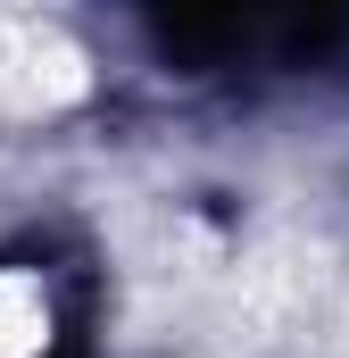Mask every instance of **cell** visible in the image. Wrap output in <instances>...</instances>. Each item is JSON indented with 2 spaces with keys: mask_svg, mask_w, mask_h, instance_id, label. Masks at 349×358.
<instances>
[{
  "mask_svg": "<svg viewBox=\"0 0 349 358\" xmlns=\"http://www.w3.org/2000/svg\"><path fill=\"white\" fill-rule=\"evenodd\" d=\"M349 34L333 8H216V17H150V42L183 67H308Z\"/></svg>",
  "mask_w": 349,
  "mask_h": 358,
  "instance_id": "6da1fadb",
  "label": "cell"
}]
</instances>
